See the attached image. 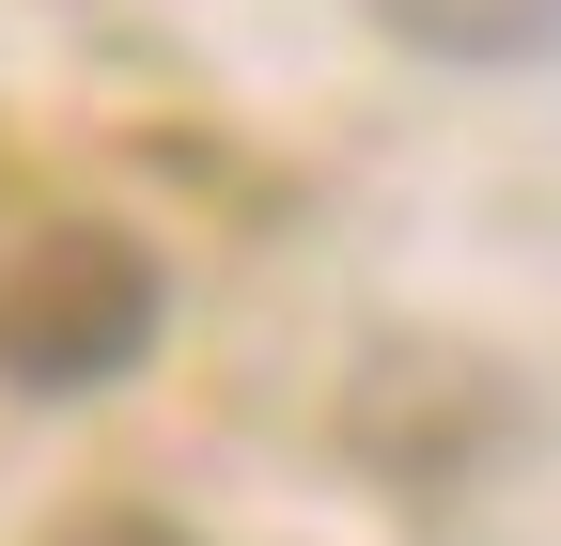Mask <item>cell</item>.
Returning a JSON list of instances; mask_svg holds the SVG:
<instances>
[{"mask_svg": "<svg viewBox=\"0 0 561 546\" xmlns=\"http://www.w3.org/2000/svg\"><path fill=\"white\" fill-rule=\"evenodd\" d=\"M157 250H140L125 219H32L16 250H0V390H110L157 360Z\"/></svg>", "mask_w": 561, "mask_h": 546, "instance_id": "cell-1", "label": "cell"}, {"mask_svg": "<svg viewBox=\"0 0 561 546\" xmlns=\"http://www.w3.org/2000/svg\"><path fill=\"white\" fill-rule=\"evenodd\" d=\"M500 437H515V390L468 344H375L359 390H343V453H359L375 485H405V500H453Z\"/></svg>", "mask_w": 561, "mask_h": 546, "instance_id": "cell-2", "label": "cell"}, {"mask_svg": "<svg viewBox=\"0 0 561 546\" xmlns=\"http://www.w3.org/2000/svg\"><path fill=\"white\" fill-rule=\"evenodd\" d=\"M359 16H375L390 47H421V62H468V79L561 47V0H359Z\"/></svg>", "mask_w": 561, "mask_h": 546, "instance_id": "cell-3", "label": "cell"}, {"mask_svg": "<svg viewBox=\"0 0 561 546\" xmlns=\"http://www.w3.org/2000/svg\"><path fill=\"white\" fill-rule=\"evenodd\" d=\"M47 546H203V531H172V515H140V500H94V515H62Z\"/></svg>", "mask_w": 561, "mask_h": 546, "instance_id": "cell-4", "label": "cell"}]
</instances>
